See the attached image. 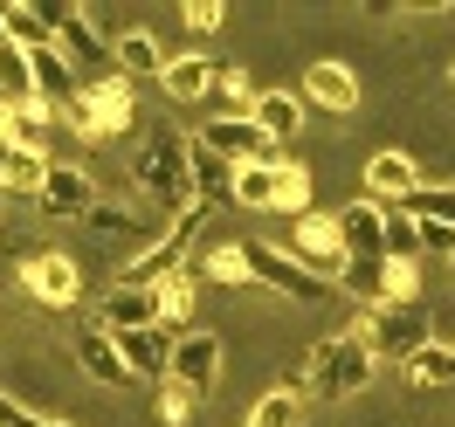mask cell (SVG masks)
Segmentation results:
<instances>
[{"mask_svg":"<svg viewBox=\"0 0 455 427\" xmlns=\"http://www.w3.org/2000/svg\"><path fill=\"white\" fill-rule=\"evenodd\" d=\"M49 152L42 145H14V152H0V194H35L42 200V179H49Z\"/></svg>","mask_w":455,"mask_h":427,"instance_id":"cell-23","label":"cell"},{"mask_svg":"<svg viewBox=\"0 0 455 427\" xmlns=\"http://www.w3.org/2000/svg\"><path fill=\"white\" fill-rule=\"evenodd\" d=\"M214 69H221V62L207 56V49H180V56H166L159 83H166V97H172V104H200V97L214 90Z\"/></svg>","mask_w":455,"mask_h":427,"instance_id":"cell-17","label":"cell"},{"mask_svg":"<svg viewBox=\"0 0 455 427\" xmlns=\"http://www.w3.org/2000/svg\"><path fill=\"white\" fill-rule=\"evenodd\" d=\"M372 372H379V352L366 344V331H339V338H324L304 359V366H290V393L297 399H352L372 386Z\"/></svg>","mask_w":455,"mask_h":427,"instance_id":"cell-1","label":"cell"},{"mask_svg":"<svg viewBox=\"0 0 455 427\" xmlns=\"http://www.w3.org/2000/svg\"><path fill=\"white\" fill-rule=\"evenodd\" d=\"M84 228H90V234H117V241H139V249H152V241L166 234V228H152L145 214H132V207H117V200H97V207L84 214Z\"/></svg>","mask_w":455,"mask_h":427,"instance_id":"cell-22","label":"cell"},{"mask_svg":"<svg viewBox=\"0 0 455 427\" xmlns=\"http://www.w3.org/2000/svg\"><path fill=\"white\" fill-rule=\"evenodd\" d=\"M194 194H200V207H214V200H228V194H235V166L194 145Z\"/></svg>","mask_w":455,"mask_h":427,"instance_id":"cell-29","label":"cell"},{"mask_svg":"<svg viewBox=\"0 0 455 427\" xmlns=\"http://www.w3.org/2000/svg\"><path fill=\"white\" fill-rule=\"evenodd\" d=\"M435 344H449V352H455V317H435Z\"/></svg>","mask_w":455,"mask_h":427,"instance_id":"cell-38","label":"cell"},{"mask_svg":"<svg viewBox=\"0 0 455 427\" xmlns=\"http://www.w3.org/2000/svg\"><path fill=\"white\" fill-rule=\"evenodd\" d=\"M132 186H139L152 207H166L172 221L194 214L200 207V194H194V138H187L180 124H152L145 152L132 159Z\"/></svg>","mask_w":455,"mask_h":427,"instance_id":"cell-2","label":"cell"},{"mask_svg":"<svg viewBox=\"0 0 455 427\" xmlns=\"http://www.w3.org/2000/svg\"><path fill=\"white\" fill-rule=\"evenodd\" d=\"M76 366H84L90 379H97V386H111V393H124V386H139V379H132V366H124V352H117V338L104 331V324L76 338Z\"/></svg>","mask_w":455,"mask_h":427,"instance_id":"cell-16","label":"cell"},{"mask_svg":"<svg viewBox=\"0 0 455 427\" xmlns=\"http://www.w3.org/2000/svg\"><path fill=\"white\" fill-rule=\"evenodd\" d=\"M166 379L200 399L214 379H221V338H214V331H187V338L172 344V372H166Z\"/></svg>","mask_w":455,"mask_h":427,"instance_id":"cell-14","label":"cell"},{"mask_svg":"<svg viewBox=\"0 0 455 427\" xmlns=\"http://www.w3.org/2000/svg\"><path fill=\"white\" fill-rule=\"evenodd\" d=\"M49 427H76V421H49Z\"/></svg>","mask_w":455,"mask_h":427,"instance_id":"cell-39","label":"cell"},{"mask_svg":"<svg viewBox=\"0 0 455 427\" xmlns=\"http://www.w3.org/2000/svg\"><path fill=\"white\" fill-rule=\"evenodd\" d=\"M200 221H207V207H194V214H180V221H166V234L152 241V249H139V256L124 262V283L117 289H152V283H166L172 269H187V249H194V234H200Z\"/></svg>","mask_w":455,"mask_h":427,"instance_id":"cell-5","label":"cell"},{"mask_svg":"<svg viewBox=\"0 0 455 427\" xmlns=\"http://www.w3.org/2000/svg\"><path fill=\"white\" fill-rule=\"evenodd\" d=\"M228 200H235V207H249V214H304V207H311V172L297 166V159L242 166Z\"/></svg>","mask_w":455,"mask_h":427,"instance_id":"cell-4","label":"cell"},{"mask_svg":"<svg viewBox=\"0 0 455 427\" xmlns=\"http://www.w3.org/2000/svg\"><path fill=\"white\" fill-rule=\"evenodd\" d=\"M0 427H49V421H42V414H28L14 393H0Z\"/></svg>","mask_w":455,"mask_h":427,"instance_id":"cell-37","label":"cell"},{"mask_svg":"<svg viewBox=\"0 0 455 427\" xmlns=\"http://www.w3.org/2000/svg\"><path fill=\"white\" fill-rule=\"evenodd\" d=\"M0 49H7V28H0Z\"/></svg>","mask_w":455,"mask_h":427,"instance_id":"cell-41","label":"cell"},{"mask_svg":"<svg viewBox=\"0 0 455 427\" xmlns=\"http://www.w3.org/2000/svg\"><path fill=\"white\" fill-rule=\"evenodd\" d=\"M180 21H187V35L214 42V35L228 28V7H221V0H187V7H180Z\"/></svg>","mask_w":455,"mask_h":427,"instance_id":"cell-35","label":"cell"},{"mask_svg":"<svg viewBox=\"0 0 455 427\" xmlns=\"http://www.w3.org/2000/svg\"><path fill=\"white\" fill-rule=\"evenodd\" d=\"M0 28H7V42H14L21 56L56 49V14H49V7H0Z\"/></svg>","mask_w":455,"mask_h":427,"instance_id":"cell-25","label":"cell"},{"mask_svg":"<svg viewBox=\"0 0 455 427\" xmlns=\"http://www.w3.org/2000/svg\"><path fill=\"white\" fill-rule=\"evenodd\" d=\"M111 62H117V76H159V69H166V49H159L145 28H124L111 42Z\"/></svg>","mask_w":455,"mask_h":427,"instance_id":"cell-26","label":"cell"},{"mask_svg":"<svg viewBox=\"0 0 455 427\" xmlns=\"http://www.w3.org/2000/svg\"><path fill=\"white\" fill-rule=\"evenodd\" d=\"M90 207H97V186H90L84 166H49V179H42V214H56V221H84Z\"/></svg>","mask_w":455,"mask_h":427,"instance_id":"cell-15","label":"cell"},{"mask_svg":"<svg viewBox=\"0 0 455 427\" xmlns=\"http://www.w3.org/2000/svg\"><path fill=\"white\" fill-rule=\"evenodd\" d=\"M194 289H200L194 262H187V269H172L166 283H152V297H159V331L187 338V317H194Z\"/></svg>","mask_w":455,"mask_h":427,"instance_id":"cell-21","label":"cell"},{"mask_svg":"<svg viewBox=\"0 0 455 427\" xmlns=\"http://www.w3.org/2000/svg\"><path fill=\"white\" fill-rule=\"evenodd\" d=\"M21 97H35V69H28V56L7 42V49H0V104H21Z\"/></svg>","mask_w":455,"mask_h":427,"instance_id":"cell-33","label":"cell"},{"mask_svg":"<svg viewBox=\"0 0 455 427\" xmlns=\"http://www.w3.org/2000/svg\"><path fill=\"white\" fill-rule=\"evenodd\" d=\"M387 262H421V221L407 207H387Z\"/></svg>","mask_w":455,"mask_h":427,"instance_id":"cell-31","label":"cell"},{"mask_svg":"<svg viewBox=\"0 0 455 427\" xmlns=\"http://www.w3.org/2000/svg\"><path fill=\"white\" fill-rule=\"evenodd\" d=\"M449 269H455V262H449Z\"/></svg>","mask_w":455,"mask_h":427,"instance_id":"cell-42","label":"cell"},{"mask_svg":"<svg viewBox=\"0 0 455 427\" xmlns=\"http://www.w3.org/2000/svg\"><path fill=\"white\" fill-rule=\"evenodd\" d=\"M21 289H28L42 311H76L84 304V262L62 256V249H42V256L21 262Z\"/></svg>","mask_w":455,"mask_h":427,"instance_id":"cell-9","label":"cell"},{"mask_svg":"<svg viewBox=\"0 0 455 427\" xmlns=\"http://www.w3.org/2000/svg\"><path fill=\"white\" fill-rule=\"evenodd\" d=\"M194 145H200V152H214V159H228L235 172H242V166H269V159H276V145L256 131V117H228V111L221 117H200Z\"/></svg>","mask_w":455,"mask_h":427,"instance_id":"cell-8","label":"cell"},{"mask_svg":"<svg viewBox=\"0 0 455 427\" xmlns=\"http://www.w3.org/2000/svg\"><path fill=\"white\" fill-rule=\"evenodd\" d=\"M407 214H414V221H442V228H455V186H421V194L407 200Z\"/></svg>","mask_w":455,"mask_h":427,"instance_id":"cell-34","label":"cell"},{"mask_svg":"<svg viewBox=\"0 0 455 427\" xmlns=\"http://www.w3.org/2000/svg\"><path fill=\"white\" fill-rule=\"evenodd\" d=\"M69 124H76V138L84 145H111V138H124L132 124H139V90H132V76H97V83H84L76 90V104H69Z\"/></svg>","mask_w":455,"mask_h":427,"instance_id":"cell-3","label":"cell"},{"mask_svg":"<svg viewBox=\"0 0 455 427\" xmlns=\"http://www.w3.org/2000/svg\"><path fill=\"white\" fill-rule=\"evenodd\" d=\"M304 104H317V111H331V117H352L359 111V69L339 62V56L304 62Z\"/></svg>","mask_w":455,"mask_h":427,"instance_id":"cell-13","label":"cell"},{"mask_svg":"<svg viewBox=\"0 0 455 427\" xmlns=\"http://www.w3.org/2000/svg\"><path fill=\"white\" fill-rule=\"evenodd\" d=\"M249 117H256V131H262V138L283 152V145L304 131V97H297V90H262Z\"/></svg>","mask_w":455,"mask_h":427,"instance_id":"cell-20","label":"cell"},{"mask_svg":"<svg viewBox=\"0 0 455 427\" xmlns=\"http://www.w3.org/2000/svg\"><path fill=\"white\" fill-rule=\"evenodd\" d=\"M339 234H345V256H387V207L379 200L339 207Z\"/></svg>","mask_w":455,"mask_h":427,"instance_id":"cell-19","label":"cell"},{"mask_svg":"<svg viewBox=\"0 0 455 427\" xmlns=\"http://www.w3.org/2000/svg\"><path fill=\"white\" fill-rule=\"evenodd\" d=\"M297 421H304V399L290 393V386H276V393H262L256 407H249L242 427H297Z\"/></svg>","mask_w":455,"mask_h":427,"instance_id":"cell-30","label":"cell"},{"mask_svg":"<svg viewBox=\"0 0 455 427\" xmlns=\"http://www.w3.org/2000/svg\"><path fill=\"white\" fill-rule=\"evenodd\" d=\"M449 90H455V62H449Z\"/></svg>","mask_w":455,"mask_h":427,"instance_id":"cell-40","label":"cell"},{"mask_svg":"<svg viewBox=\"0 0 455 427\" xmlns=\"http://www.w3.org/2000/svg\"><path fill=\"white\" fill-rule=\"evenodd\" d=\"M159 414H166L172 427H187V421H194V393L172 386V379H159Z\"/></svg>","mask_w":455,"mask_h":427,"instance_id":"cell-36","label":"cell"},{"mask_svg":"<svg viewBox=\"0 0 455 427\" xmlns=\"http://www.w3.org/2000/svg\"><path fill=\"white\" fill-rule=\"evenodd\" d=\"M104 331H159V297L152 289H111L104 297Z\"/></svg>","mask_w":455,"mask_h":427,"instance_id":"cell-24","label":"cell"},{"mask_svg":"<svg viewBox=\"0 0 455 427\" xmlns=\"http://www.w3.org/2000/svg\"><path fill=\"white\" fill-rule=\"evenodd\" d=\"M387 269H394L387 256H352V262H345V276H339V289H345V297H359V304H379V311H387Z\"/></svg>","mask_w":455,"mask_h":427,"instance_id":"cell-27","label":"cell"},{"mask_svg":"<svg viewBox=\"0 0 455 427\" xmlns=\"http://www.w3.org/2000/svg\"><path fill=\"white\" fill-rule=\"evenodd\" d=\"M242 249H249V276H256L262 289L290 297V304H324V297H339L324 276H311V269L290 256V249H276V241H242Z\"/></svg>","mask_w":455,"mask_h":427,"instance_id":"cell-6","label":"cell"},{"mask_svg":"<svg viewBox=\"0 0 455 427\" xmlns=\"http://www.w3.org/2000/svg\"><path fill=\"white\" fill-rule=\"evenodd\" d=\"M421 186H427V179H421V159H414V152L387 145V152H372V159H366V200H379V207H407Z\"/></svg>","mask_w":455,"mask_h":427,"instance_id":"cell-12","label":"cell"},{"mask_svg":"<svg viewBox=\"0 0 455 427\" xmlns=\"http://www.w3.org/2000/svg\"><path fill=\"white\" fill-rule=\"evenodd\" d=\"M117 338V352H124V366H132V379H152V386H159V379H166L172 372V331H111Z\"/></svg>","mask_w":455,"mask_h":427,"instance_id":"cell-18","label":"cell"},{"mask_svg":"<svg viewBox=\"0 0 455 427\" xmlns=\"http://www.w3.org/2000/svg\"><path fill=\"white\" fill-rule=\"evenodd\" d=\"M194 276H207V283H228V289L256 283V276H249V249H242V241H221V249H207V256L194 262Z\"/></svg>","mask_w":455,"mask_h":427,"instance_id":"cell-28","label":"cell"},{"mask_svg":"<svg viewBox=\"0 0 455 427\" xmlns=\"http://www.w3.org/2000/svg\"><path fill=\"white\" fill-rule=\"evenodd\" d=\"M359 331H366V344L379 352V359H394V366H407L414 352L435 344V324H421L414 311H366V317H359Z\"/></svg>","mask_w":455,"mask_h":427,"instance_id":"cell-10","label":"cell"},{"mask_svg":"<svg viewBox=\"0 0 455 427\" xmlns=\"http://www.w3.org/2000/svg\"><path fill=\"white\" fill-rule=\"evenodd\" d=\"M400 372H407L414 386H449V379H455V352H449V344H427V352H414Z\"/></svg>","mask_w":455,"mask_h":427,"instance_id":"cell-32","label":"cell"},{"mask_svg":"<svg viewBox=\"0 0 455 427\" xmlns=\"http://www.w3.org/2000/svg\"><path fill=\"white\" fill-rule=\"evenodd\" d=\"M290 256L304 262V269H311V276H324V283L339 289V276H345V234H339V214H304V221H297V249H290Z\"/></svg>","mask_w":455,"mask_h":427,"instance_id":"cell-11","label":"cell"},{"mask_svg":"<svg viewBox=\"0 0 455 427\" xmlns=\"http://www.w3.org/2000/svg\"><path fill=\"white\" fill-rule=\"evenodd\" d=\"M56 14V56L76 69V83H97V76H111V42H104V28L90 21L84 7H49Z\"/></svg>","mask_w":455,"mask_h":427,"instance_id":"cell-7","label":"cell"}]
</instances>
